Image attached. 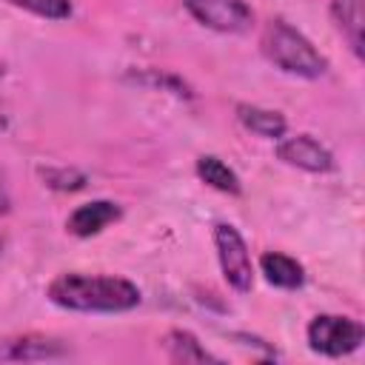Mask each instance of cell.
Wrapping results in <instances>:
<instances>
[{
    "label": "cell",
    "mask_w": 365,
    "mask_h": 365,
    "mask_svg": "<svg viewBox=\"0 0 365 365\" xmlns=\"http://www.w3.org/2000/svg\"><path fill=\"white\" fill-rule=\"evenodd\" d=\"M46 297L66 308V311H80V314H123L140 305L143 294L140 288L114 274H83V271H66L57 274Z\"/></svg>",
    "instance_id": "cell-1"
},
{
    "label": "cell",
    "mask_w": 365,
    "mask_h": 365,
    "mask_svg": "<svg viewBox=\"0 0 365 365\" xmlns=\"http://www.w3.org/2000/svg\"><path fill=\"white\" fill-rule=\"evenodd\" d=\"M259 51L274 68L302 80H317L328 71V57L297 26L282 17H274L262 26Z\"/></svg>",
    "instance_id": "cell-2"
},
{
    "label": "cell",
    "mask_w": 365,
    "mask_h": 365,
    "mask_svg": "<svg viewBox=\"0 0 365 365\" xmlns=\"http://www.w3.org/2000/svg\"><path fill=\"white\" fill-rule=\"evenodd\" d=\"M305 336H308V348L314 354L336 359V356L354 354L362 345L365 328H362V322L342 317V314H319L308 322Z\"/></svg>",
    "instance_id": "cell-3"
},
{
    "label": "cell",
    "mask_w": 365,
    "mask_h": 365,
    "mask_svg": "<svg viewBox=\"0 0 365 365\" xmlns=\"http://www.w3.org/2000/svg\"><path fill=\"white\" fill-rule=\"evenodd\" d=\"M214 248H217V259H220V271H222L225 282L237 294H248L254 285V262H251L242 234L231 222H217L214 225Z\"/></svg>",
    "instance_id": "cell-4"
},
{
    "label": "cell",
    "mask_w": 365,
    "mask_h": 365,
    "mask_svg": "<svg viewBox=\"0 0 365 365\" xmlns=\"http://www.w3.org/2000/svg\"><path fill=\"white\" fill-rule=\"evenodd\" d=\"M185 11L220 34H245L254 26V9L245 0H182Z\"/></svg>",
    "instance_id": "cell-5"
},
{
    "label": "cell",
    "mask_w": 365,
    "mask_h": 365,
    "mask_svg": "<svg viewBox=\"0 0 365 365\" xmlns=\"http://www.w3.org/2000/svg\"><path fill=\"white\" fill-rule=\"evenodd\" d=\"M277 160L308 174H328L336 168L334 154L311 134H291V137L282 134L277 143Z\"/></svg>",
    "instance_id": "cell-6"
},
{
    "label": "cell",
    "mask_w": 365,
    "mask_h": 365,
    "mask_svg": "<svg viewBox=\"0 0 365 365\" xmlns=\"http://www.w3.org/2000/svg\"><path fill=\"white\" fill-rule=\"evenodd\" d=\"M68 356V345L46 334H17L0 339V362H37Z\"/></svg>",
    "instance_id": "cell-7"
},
{
    "label": "cell",
    "mask_w": 365,
    "mask_h": 365,
    "mask_svg": "<svg viewBox=\"0 0 365 365\" xmlns=\"http://www.w3.org/2000/svg\"><path fill=\"white\" fill-rule=\"evenodd\" d=\"M120 217H123V211H120L117 202H111V200H91V202L77 205V208L68 214L66 231L74 234V237H80V240H86V237H94V234L106 231V228H108L111 222H117Z\"/></svg>",
    "instance_id": "cell-8"
},
{
    "label": "cell",
    "mask_w": 365,
    "mask_h": 365,
    "mask_svg": "<svg viewBox=\"0 0 365 365\" xmlns=\"http://www.w3.org/2000/svg\"><path fill=\"white\" fill-rule=\"evenodd\" d=\"M259 271L265 274V279L274 288H282V291H297V288L305 285L302 262H297L294 257H288L282 251H265L259 257Z\"/></svg>",
    "instance_id": "cell-9"
},
{
    "label": "cell",
    "mask_w": 365,
    "mask_h": 365,
    "mask_svg": "<svg viewBox=\"0 0 365 365\" xmlns=\"http://www.w3.org/2000/svg\"><path fill=\"white\" fill-rule=\"evenodd\" d=\"M331 20L351 54L362 60V0H331Z\"/></svg>",
    "instance_id": "cell-10"
},
{
    "label": "cell",
    "mask_w": 365,
    "mask_h": 365,
    "mask_svg": "<svg viewBox=\"0 0 365 365\" xmlns=\"http://www.w3.org/2000/svg\"><path fill=\"white\" fill-rule=\"evenodd\" d=\"M237 120L245 131L265 137V140H279L288 131V120L285 114L274 111V108H262V106H251V103H240L237 106Z\"/></svg>",
    "instance_id": "cell-11"
},
{
    "label": "cell",
    "mask_w": 365,
    "mask_h": 365,
    "mask_svg": "<svg viewBox=\"0 0 365 365\" xmlns=\"http://www.w3.org/2000/svg\"><path fill=\"white\" fill-rule=\"evenodd\" d=\"M194 171H197L200 182H205L208 188H214V191H220V194H231V197L242 194V182H240L237 171H234L228 163H222L220 157H214V154L197 157Z\"/></svg>",
    "instance_id": "cell-12"
},
{
    "label": "cell",
    "mask_w": 365,
    "mask_h": 365,
    "mask_svg": "<svg viewBox=\"0 0 365 365\" xmlns=\"http://www.w3.org/2000/svg\"><path fill=\"white\" fill-rule=\"evenodd\" d=\"M163 348L171 362H220V356H214L191 331H182V328L168 331L163 336Z\"/></svg>",
    "instance_id": "cell-13"
},
{
    "label": "cell",
    "mask_w": 365,
    "mask_h": 365,
    "mask_svg": "<svg viewBox=\"0 0 365 365\" xmlns=\"http://www.w3.org/2000/svg\"><path fill=\"white\" fill-rule=\"evenodd\" d=\"M125 80L137 83V86H145V88H154V91H168L174 97H182V100H191L194 91L191 86L174 74V71H163V68H143V71H128Z\"/></svg>",
    "instance_id": "cell-14"
},
{
    "label": "cell",
    "mask_w": 365,
    "mask_h": 365,
    "mask_svg": "<svg viewBox=\"0 0 365 365\" xmlns=\"http://www.w3.org/2000/svg\"><path fill=\"white\" fill-rule=\"evenodd\" d=\"M9 6H17L23 11H31L46 20H68L74 14L71 0H6Z\"/></svg>",
    "instance_id": "cell-15"
},
{
    "label": "cell",
    "mask_w": 365,
    "mask_h": 365,
    "mask_svg": "<svg viewBox=\"0 0 365 365\" xmlns=\"http://www.w3.org/2000/svg\"><path fill=\"white\" fill-rule=\"evenodd\" d=\"M43 180L48 188H57V191H80L86 185V174L74 168H46Z\"/></svg>",
    "instance_id": "cell-16"
},
{
    "label": "cell",
    "mask_w": 365,
    "mask_h": 365,
    "mask_svg": "<svg viewBox=\"0 0 365 365\" xmlns=\"http://www.w3.org/2000/svg\"><path fill=\"white\" fill-rule=\"evenodd\" d=\"M9 211H11V197H9L6 182H3V177H0V217H3V214H9Z\"/></svg>",
    "instance_id": "cell-17"
},
{
    "label": "cell",
    "mask_w": 365,
    "mask_h": 365,
    "mask_svg": "<svg viewBox=\"0 0 365 365\" xmlns=\"http://www.w3.org/2000/svg\"><path fill=\"white\" fill-rule=\"evenodd\" d=\"M6 125H9V114H6V106L0 103V131H3Z\"/></svg>",
    "instance_id": "cell-18"
},
{
    "label": "cell",
    "mask_w": 365,
    "mask_h": 365,
    "mask_svg": "<svg viewBox=\"0 0 365 365\" xmlns=\"http://www.w3.org/2000/svg\"><path fill=\"white\" fill-rule=\"evenodd\" d=\"M0 254H3V237H0Z\"/></svg>",
    "instance_id": "cell-19"
}]
</instances>
